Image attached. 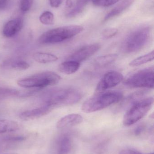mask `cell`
<instances>
[{
	"label": "cell",
	"mask_w": 154,
	"mask_h": 154,
	"mask_svg": "<svg viewBox=\"0 0 154 154\" xmlns=\"http://www.w3.org/2000/svg\"><path fill=\"white\" fill-rule=\"evenodd\" d=\"M82 93L73 88L54 89L44 95L45 105L53 108L58 106H71L78 103L82 98Z\"/></svg>",
	"instance_id": "obj_1"
},
{
	"label": "cell",
	"mask_w": 154,
	"mask_h": 154,
	"mask_svg": "<svg viewBox=\"0 0 154 154\" xmlns=\"http://www.w3.org/2000/svg\"><path fill=\"white\" fill-rule=\"evenodd\" d=\"M123 98L122 92L118 91H105L96 93L82 104L81 110L86 113L102 110L113 104L120 102Z\"/></svg>",
	"instance_id": "obj_2"
},
{
	"label": "cell",
	"mask_w": 154,
	"mask_h": 154,
	"mask_svg": "<svg viewBox=\"0 0 154 154\" xmlns=\"http://www.w3.org/2000/svg\"><path fill=\"white\" fill-rule=\"evenodd\" d=\"M84 27L80 25H68L58 27L44 32L39 38L41 44H56L70 39L81 33Z\"/></svg>",
	"instance_id": "obj_3"
},
{
	"label": "cell",
	"mask_w": 154,
	"mask_h": 154,
	"mask_svg": "<svg viewBox=\"0 0 154 154\" xmlns=\"http://www.w3.org/2000/svg\"><path fill=\"white\" fill-rule=\"evenodd\" d=\"M60 76L50 71L40 72L17 81L20 87L27 88L41 89L58 84Z\"/></svg>",
	"instance_id": "obj_4"
},
{
	"label": "cell",
	"mask_w": 154,
	"mask_h": 154,
	"mask_svg": "<svg viewBox=\"0 0 154 154\" xmlns=\"http://www.w3.org/2000/svg\"><path fill=\"white\" fill-rule=\"evenodd\" d=\"M154 98L152 97L141 99L133 103L124 117L123 124L130 126L143 119L152 107Z\"/></svg>",
	"instance_id": "obj_5"
},
{
	"label": "cell",
	"mask_w": 154,
	"mask_h": 154,
	"mask_svg": "<svg viewBox=\"0 0 154 154\" xmlns=\"http://www.w3.org/2000/svg\"><path fill=\"white\" fill-rule=\"evenodd\" d=\"M150 29L148 27L139 28L132 32L123 42L122 49L127 53L137 52L142 49L149 41Z\"/></svg>",
	"instance_id": "obj_6"
},
{
	"label": "cell",
	"mask_w": 154,
	"mask_h": 154,
	"mask_svg": "<svg viewBox=\"0 0 154 154\" xmlns=\"http://www.w3.org/2000/svg\"><path fill=\"white\" fill-rule=\"evenodd\" d=\"M154 68L150 67L137 71L130 75L124 82V84L130 88H154Z\"/></svg>",
	"instance_id": "obj_7"
},
{
	"label": "cell",
	"mask_w": 154,
	"mask_h": 154,
	"mask_svg": "<svg viewBox=\"0 0 154 154\" xmlns=\"http://www.w3.org/2000/svg\"><path fill=\"white\" fill-rule=\"evenodd\" d=\"M124 79V76L120 72L110 71L104 75L96 87V93L106 91L108 89L118 85Z\"/></svg>",
	"instance_id": "obj_8"
},
{
	"label": "cell",
	"mask_w": 154,
	"mask_h": 154,
	"mask_svg": "<svg viewBox=\"0 0 154 154\" xmlns=\"http://www.w3.org/2000/svg\"><path fill=\"white\" fill-rule=\"evenodd\" d=\"M99 44H90L82 47L70 56L67 60H74L80 63L96 54L100 49Z\"/></svg>",
	"instance_id": "obj_9"
},
{
	"label": "cell",
	"mask_w": 154,
	"mask_h": 154,
	"mask_svg": "<svg viewBox=\"0 0 154 154\" xmlns=\"http://www.w3.org/2000/svg\"><path fill=\"white\" fill-rule=\"evenodd\" d=\"M53 109L54 108L51 106L45 105L39 107L24 111L20 114L19 117L24 121L34 120L48 115Z\"/></svg>",
	"instance_id": "obj_10"
},
{
	"label": "cell",
	"mask_w": 154,
	"mask_h": 154,
	"mask_svg": "<svg viewBox=\"0 0 154 154\" xmlns=\"http://www.w3.org/2000/svg\"><path fill=\"white\" fill-rule=\"evenodd\" d=\"M72 147V140L69 134L61 135L55 142V152L56 154H68Z\"/></svg>",
	"instance_id": "obj_11"
},
{
	"label": "cell",
	"mask_w": 154,
	"mask_h": 154,
	"mask_svg": "<svg viewBox=\"0 0 154 154\" xmlns=\"http://www.w3.org/2000/svg\"><path fill=\"white\" fill-rule=\"evenodd\" d=\"M23 21L21 18H16L7 22L3 29V34L6 38L14 37L22 29Z\"/></svg>",
	"instance_id": "obj_12"
},
{
	"label": "cell",
	"mask_w": 154,
	"mask_h": 154,
	"mask_svg": "<svg viewBox=\"0 0 154 154\" xmlns=\"http://www.w3.org/2000/svg\"><path fill=\"white\" fill-rule=\"evenodd\" d=\"M83 121L82 116L78 114H71L61 118L57 122V128L59 129L67 128L77 125Z\"/></svg>",
	"instance_id": "obj_13"
},
{
	"label": "cell",
	"mask_w": 154,
	"mask_h": 154,
	"mask_svg": "<svg viewBox=\"0 0 154 154\" xmlns=\"http://www.w3.org/2000/svg\"><path fill=\"white\" fill-rule=\"evenodd\" d=\"M2 69L7 70H25L30 68L29 63L20 60L9 59L4 60L1 65Z\"/></svg>",
	"instance_id": "obj_14"
},
{
	"label": "cell",
	"mask_w": 154,
	"mask_h": 154,
	"mask_svg": "<svg viewBox=\"0 0 154 154\" xmlns=\"http://www.w3.org/2000/svg\"><path fill=\"white\" fill-rule=\"evenodd\" d=\"M135 0H123L119 4L112 9L104 18V21H106L114 17L119 15L128 8Z\"/></svg>",
	"instance_id": "obj_15"
},
{
	"label": "cell",
	"mask_w": 154,
	"mask_h": 154,
	"mask_svg": "<svg viewBox=\"0 0 154 154\" xmlns=\"http://www.w3.org/2000/svg\"><path fill=\"white\" fill-rule=\"evenodd\" d=\"M80 66V63L74 60H67L59 65L58 70L66 75H71L77 72Z\"/></svg>",
	"instance_id": "obj_16"
},
{
	"label": "cell",
	"mask_w": 154,
	"mask_h": 154,
	"mask_svg": "<svg viewBox=\"0 0 154 154\" xmlns=\"http://www.w3.org/2000/svg\"><path fill=\"white\" fill-rule=\"evenodd\" d=\"M118 58V55L115 53L100 56L94 60V65L96 68L104 67L115 62Z\"/></svg>",
	"instance_id": "obj_17"
},
{
	"label": "cell",
	"mask_w": 154,
	"mask_h": 154,
	"mask_svg": "<svg viewBox=\"0 0 154 154\" xmlns=\"http://www.w3.org/2000/svg\"><path fill=\"white\" fill-rule=\"evenodd\" d=\"M33 58L35 61L41 64L52 63L58 59L55 55L45 52H36L33 55Z\"/></svg>",
	"instance_id": "obj_18"
},
{
	"label": "cell",
	"mask_w": 154,
	"mask_h": 154,
	"mask_svg": "<svg viewBox=\"0 0 154 154\" xmlns=\"http://www.w3.org/2000/svg\"><path fill=\"white\" fill-rule=\"evenodd\" d=\"M19 128V125L15 121L8 119H0V134L14 132Z\"/></svg>",
	"instance_id": "obj_19"
},
{
	"label": "cell",
	"mask_w": 154,
	"mask_h": 154,
	"mask_svg": "<svg viewBox=\"0 0 154 154\" xmlns=\"http://www.w3.org/2000/svg\"><path fill=\"white\" fill-rule=\"evenodd\" d=\"M154 51H151L148 54L143 55L135 59L129 63V66L132 67L138 66L146 64L154 60Z\"/></svg>",
	"instance_id": "obj_20"
},
{
	"label": "cell",
	"mask_w": 154,
	"mask_h": 154,
	"mask_svg": "<svg viewBox=\"0 0 154 154\" xmlns=\"http://www.w3.org/2000/svg\"><path fill=\"white\" fill-rule=\"evenodd\" d=\"M90 0H77L75 7L67 14V16L68 18L75 17L81 12L85 9Z\"/></svg>",
	"instance_id": "obj_21"
},
{
	"label": "cell",
	"mask_w": 154,
	"mask_h": 154,
	"mask_svg": "<svg viewBox=\"0 0 154 154\" xmlns=\"http://www.w3.org/2000/svg\"><path fill=\"white\" fill-rule=\"evenodd\" d=\"M39 20L44 25H52L54 22V15L51 12L46 11L40 16Z\"/></svg>",
	"instance_id": "obj_22"
},
{
	"label": "cell",
	"mask_w": 154,
	"mask_h": 154,
	"mask_svg": "<svg viewBox=\"0 0 154 154\" xmlns=\"http://www.w3.org/2000/svg\"><path fill=\"white\" fill-rule=\"evenodd\" d=\"M20 92L17 90L7 88H0V99L18 96Z\"/></svg>",
	"instance_id": "obj_23"
},
{
	"label": "cell",
	"mask_w": 154,
	"mask_h": 154,
	"mask_svg": "<svg viewBox=\"0 0 154 154\" xmlns=\"http://www.w3.org/2000/svg\"><path fill=\"white\" fill-rule=\"evenodd\" d=\"M26 137L24 136L15 135L8 136L2 138V142L7 144L14 143H20L25 141Z\"/></svg>",
	"instance_id": "obj_24"
},
{
	"label": "cell",
	"mask_w": 154,
	"mask_h": 154,
	"mask_svg": "<svg viewBox=\"0 0 154 154\" xmlns=\"http://www.w3.org/2000/svg\"><path fill=\"white\" fill-rule=\"evenodd\" d=\"M118 32V30L116 28H107L103 30L102 36L104 39H108L115 37Z\"/></svg>",
	"instance_id": "obj_25"
},
{
	"label": "cell",
	"mask_w": 154,
	"mask_h": 154,
	"mask_svg": "<svg viewBox=\"0 0 154 154\" xmlns=\"http://www.w3.org/2000/svg\"><path fill=\"white\" fill-rule=\"evenodd\" d=\"M96 6L108 7L117 3L119 0H91Z\"/></svg>",
	"instance_id": "obj_26"
},
{
	"label": "cell",
	"mask_w": 154,
	"mask_h": 154,
	"mask_svg": "<svg viewBox=\"0 0 154 154\" xmlns=\"http://www.w3.org/2000/svg\"><path fill=\"white\" fill-rule=\"evenodd\" d=\"M33 0H21V10L23 12H26L29 11L33 4Z\"/></svg>",
	"instance_id": "obj_27"
},
{
	"label": "cell",
	"mask_w": 154,
	"mask_h": 154,
	"mask_svg": "<svg viewBox=\"0 0 154 154\" xmlns=\"http://www.w3.org/2000/svg\"><path fill=\"white\" fill-rule=\"evenodd\" d=\"M145 129V126L144 125H140L135 129L134 133L136 136H139L143 133Z\"/></svg>",
	"instance_id": "obj_28"
},
{
	"label": "cell",
	"mask_w": 154,
	"mask_h": 154,
	"mask_svg": "<svg viewBox=\"0 0 154 154\" xmlns=\"http://www.w3.org/2000/svg\"><path fill=\"white\" fill-rule=\"evenodd\" d=\"M63 0H49L51 6L53 8H58L63 2Z\"/></svg>",
	"instance_id": "obj_29"
},
{
	"label": "cell",
	"mask_w": 154,
	"mask_h": 154,
	"mask_svg": "<svg viewBox=\"0 0 154 154\" xmlns=\"http://www.w3.org/2000/svg\"><path fill=\"white\" fill-rule=\"evenodd\" d=\"M119 154H142L135 150L130 149H125L122 150Z\"/></svg>",
	"instance_id": "obj_30"
},
{
	"label": "cell",
	"mask_w": 154,
	"mask_h": 154,
	"mask_svg": "<svg viewBox=\"0 0 154 154\" xmlns=\"http://www.w3.org/2000/svg\"><path fill=\"white\" fill-rule=\"evenodd\" d=\"M8 0H0V11L5 10L7 7Z\"/></svg>",
	"instance_id": "obj_31"
},
{
	"label": "cell",
	"mask_w": 154,
	"mask_h": 154,
	"mask_svg": "<svg viewBox=\"0 0 154 154\" xmlns=\"http://www.w3.org/2000/svg\"><path fill=\"white\" fill-rule=\"evenodd\" d=\"M73 6L72 0H66L65 7L67 9H70Z\"/></svg>",
	"instance_id": "obj_32"
},
{
	"label": "cell",
	"mask_w": 154,
	"mask_h": 154,
	"mask_svg": "<svg viewBox=\"0 0 154 154\" xmlns=\"http://www.w3.org/2000/svg\"><path fill=\"white\" fill-rule=\"evenodd\" d=\"M154 154L153 153H150V154Z\"/></svg>",
	"instance_id": "obj_33"
}]
</instances>
